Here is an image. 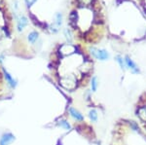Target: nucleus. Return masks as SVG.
Returning <instances> with one entry per match:
<instances>
[{
    "label": "nucleus",
    "mask_w": 146,
    "mask_h": 145,
    "mask_svg": "<svg viewBox=\"0 0 146 145\" xmlns=\"http://www.w3.org/2000/svg\"><path fill=\"white\" fill-rule=\"evenodd\" d=\"M135 116L141 130L146 134V92L141 93L135 104Z\"/></svg>",
    "instance_id": "1"
},
{
    "label": "nucleus",
    "mask_w": 146,
    "mask_h": 145,
    "mask_svg": "<svg viewBox=\"0 0 146 145\" xmlns=\"http://www.w3.org/2000/svg\"><path fill=\"white\" fill-rule=\"evenodd\" d=\"M90 53L92 55V57L98 60L100 62H104V60H109L110 55L108 53V51H106L105 49H98L96 47H91L90 48Z\"/></svg>",
    "instance_id": "2"
},
{
    "label": "nucleus",
    "mask_w": 146,
    "mask_h": 145,
    "mask_svg": "<svg viewBox=\"0 0 146 145\" xmlns=\"http://www.w3.org/2000/svg\"><path fill=\"white\" fill-rule=\"evenodd\" d=\"M124 60H125V64H126L127 69L131 70V73L135 74V75H138V74L141 73V70L139 68V66L133 62V60L129 57V56H125Z\"/></svg>",
    "instance_id": "3"
},
{
    "label": "nucleus",
    "mask_w": 146,
    "mask_h": 145,
    "mask_svg": "<svg viewBox=\"0 0 146 145\" xmlns=\"http://www.w3.org/2000/svg\"><path fill=\"white\" fill-rule=\"evenodd\" d=\"M76 50L77 48L74 45H71V44H63L60 48V54L62 57H67V56L74 54L76 52Z\"/></svg>",
    "instance_id": "4"
},
{
    "label": "nucleus",
    "mask_w": 146,
    "mask_h": 145,
    "mask_svg": "<svg viewBox=\"0 0 146 145\" xmlns=\"http://www.w3.org/2000/svg\"><path fill=\"white\" fill-rule=\"evenodd\" d=\"M68 114H69V116L71 117L73 120L76 121V122H84V120H85L84 115L78 110V109L75 108V107L70 106L69 108H68Z\"/></svg>",
    "instance_id": "5"
},
{
    "label": "nucleus",
    "mask_w": 146,
    "mask_h": 145,
    "mask_svg": "<svg viewBox=\"0 0 146 145\" xmlns=\"http://www.w3.org/2000/svg\"><path fill=\"white\" fill-rule=\"evenodd\" d=\"M15 135L12 134L11 132L4 134L0 138V145H10L12 142L15 141Z\"/></svg>",
    "instance_id": "6"
},
{
    "label": "nucleus",
    "mask_w": 146,
    "mask_h": 145,
    "mask_svg": "<svg viewBox=\"0 0 146 145\" xmlns=\"http://www.w3.org/2000/svg\"><path fill=\"white\" fill-rule=\"evenodd\" d=\"M62 23V15L60 13H58L56 15V21L53 24L51 25V31L52 32H58L60 29V25Z\"/></svg>",
    "instance_id": "7"
},
{
    "label": "nucleus",
    "mask_w": 146,
    "mask_h": 145,
    "mask_svg": "<svg viewBox=\"0 0 146 145\" xmlns=\"http://www.w3.org/2000/svg\"><path fill=\"white\" fill-rule=\"evenodd\" d=\"M56 125L60 128H62V130H66V132H70L72 130V127L70 125V123L68 122L66 119H60V120L56 122Z\"/></svg>",
    "instance_id": "8"
},
{
    "label": "nucleus",
    "mask_w": 146,
    "mask_h": 145,
    "mask_svg": "<svg viewBox=\"0 0 146 145\" xmlns=\"http://www.w3.org/2000/svg\"><path fill=\"white\" fill-rule=\"evenodd\" d=\"M3 73H4V76H5V79L6 81L8 82V84L10 85L11 88H15L16 86H17V81L15 80V79L13 78V77L11 76V74L9 73L7 70L3 67Z\"/></svg>",
    "instance_id": "9"
},
{
    "label": "nucleus",
    "mask_w": 146,
    "mask_h": 145,
    "mask_svg": "<svg viewBox=\"0 0 146 145\" xmlns=\"http://www.w3.org/2000/svg\"><path fill=\"white\" fill-rule=\"evenodd\" d=\"M89 120L92 123H96L98 121V111L96 108H91L88 112Z\"/></svg>",
    "instance_id": "10"
},
{
    "label": "nucleus",
    "mask_w": 146,
    "mask_h": 145,
    "mask_svg": "<svg viewBox=\"0 0 146 145\" xmlns=\"http://www.w3.org/2000/svg\"><path fill=\"white\" fill-rule=\"evenodd\" d=\"M90 86H91V91L93 93H96L98 89V86H100V82H98V79L96 76H93L91 78L90 81Z\"/></svg>",
    "instance_id": "11"
},
{
    "label": "nucleus",
    "mask_w": 146,
    "mask_h": 145,
    "mask_svg": "<svg viewBox=\"0 0 146 145\" xmlns=\"http://www.w3.org/2000/svg\"><path fill=\"white\" fill-rule=\"evenodd\" d=\"M27 23H28V21H27V17L22 16L18 21V30L19 31H22V30L27 25Z\"/></svg>",
    "instance_id": "12"
},
{
    "label": "nucleus",
    "mask_w": 146,
    "mask_h": 145,
    "mask_svg": "<svg viewBox=\"0 0 146 145\" xmlns=\"http://www.w3.org/2000/svg\"><path fill=\"white\" fill-rule=\"evenodd\" d=\"M78 19H79V16H78V13L77 12H72L69 16V23L72 26L76 27L77 25V23H78Z\"/></svg>",
    "instance_id": "13"
},
{
    "label": "nucleus",
    "mask_w": 146,
    "mask_h": 145,
    "mask_svg": "<svg viewBox=\"0 0 146 145\" xmlns=\"http://www.w3.org/2000/svg\"><path fill=\"white\" fill-rule=\"evenodd\" d=\"M115 62H116L117 64H119L120 68L123 70V71H125V70L127 69L126 64H125V60H124V58L122 57L121 55H117L116 57H115Z\"/></svg>",
    "instance_id": "14"
},
{
    "label": "nucleus",
    "mask_w": 146,
    "mask_h": 145,
    "mask_svg": "<svg viewBox=\"0 0 146 145\" xmlns=\"http://www.w3.org/2000/svg\"><path fill=\"white\" fill-rule=\"evenodd\" d=\"M38 36H39L38 32H36V31H32V32H30V33L28 34L27 39H28V41H29L31 44H34L35 42H36L37 39H38Z\"/></svg>",
    "instance_id": "15"
},
{
    "label": "nucleus",
    "mask_w": 146,
    "mask_h": 145,
    "mask_svg": "<svg viewBox=\"0 0 146 145\" xmlns=\"http://www.w3.org/2000/svg\"><path fill=\"white\" fill-rule=\"evenodd\" d=\"M77 2L81 7H88L91 6L92 4H94L95 0H77Z\"/></svg>",
    "instance_id": "16"
},
{
    "label": "nucleus",
    "mask_w": 146,
    "mask_h": 145,
    "mask_svg": "<svg viewBox=\"0 0 146 145\" xmlns=\"http://www.w3.org/2000/svg\"><path fill=\"white\" fill-rule=\"evenodd\" d=\"M64 35H65V38H66V40L68 43H71L73 38H72V34H71V31H70L69 29H65L64 30Z\"/></svg>",
    "instance_id": "17"
},
{
    "label": "nucleus",
    "mask_w": 146,
    "mask_h": 145,
    "mask_svg": "<svg viewBox=\"0 0 146 145\" xmlns=\"http://www.w3.org/2000/svg\"><path fill=\"white\" fill-rule=\"evenodd\" d=\"M35 2H36V0H25V3H27V5L28 7L32 6L35 3Z\"/></svg>",
    "instance_id": "18"
}]
</instances>
